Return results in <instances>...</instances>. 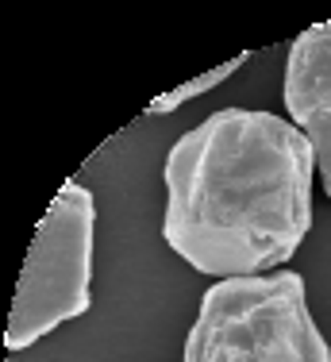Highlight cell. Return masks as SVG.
I'll return each instance as SVG.
<instances>
[{"mask_svg":"<svg viewBox=\"0 0 331 362\" xmlns=\"http://www.w3.org/2000/svg\"><path fill=\"white\" fill-rule=\"evenodd\" d=\"M312 174L293 119L220 108L166 154L162 239L220 281L281 270L312 228Z\"/></svg>","mask_w":331,"mask_h":362,"instance_id":"obj_1","label":"cell"},{"mask_svg":"<svg viewBox=\"0 0 331 362\" xmlns=\"http://www.w3.org/2000/svg\"><path fill=\"white\" fill-rule=\"evenodd\" d=\"M181 362H331L293 270L223 278L200 297Z\"/></svg>","mask_w":331,"mask_h":362,"instance_id":"obj_2","label":"cell"},{"mask_svg":"<svg viewBox=\"0 0 331 362\" xmlns=\"http://www.w3.org/2000/svg\"><path fill=\"white\" fill-rule=\"evenodd\" d=\"M93 243H97V201L85 185L66 181L35 231L28 262L16 281V300L4 332L8 351L31 347L58 324L89 313Z\"/></svg>","mask_w":331,"mask_h":362,"instance_id":"obj_3","label":"cell"},{"mask_svg":"<svg viewBox=\"0 0 331 362\" xmlns=\"http://www.w3.org/2000/svg\"><path fill=\"white\" fill-rule=\"evenodd\" d=\"M285 108L312 143L324 193L331 197V20L293 39L285 62Z\"/></svg>","mask_w":331,"mask_h":362,"instance_id":"obj_4","label":"cell"},{"mask_svg":"<svg viewBox=\"0 0 331 362\" xmlns=\"http://www.w3.org/2000/svg\"><path fill=\"white\" fill-rule=\"evenodd\" d=\"M250 54H235L231 62H223V66H216V70H208L204 77H197V81H189V85H181V89H173V93H166V97H158L154 105H146V112H173L178 105H185V100H193V97H200V93H208L212 85H220V81H228V77L239 70L243 62H247Z\"/></svg>","mask_w":331,"mask_h":362,"instance_id":"obj_5","label":"cell"}]
</instances>
